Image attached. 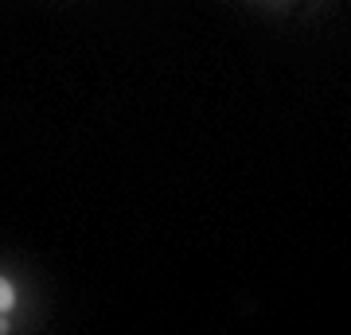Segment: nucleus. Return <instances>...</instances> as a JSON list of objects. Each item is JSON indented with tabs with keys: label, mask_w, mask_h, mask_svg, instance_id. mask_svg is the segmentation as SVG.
Masks as SVG:
<instances>
[{
	"label": "nucleus",
	"mask_w": 351,
	"mask_h": 335,
	"mask_svg": "<svg viewBox=\"0 0 351 335\" xmlns=\"http://www.w3.org/2000/svg\"><path fill=\"white\" fill-rule=\"evenodd\" d=\"M12 304H16V288L8 277H0V312H12Z\"/></svg>",
	"instance_id": "obj_1"
},
{
	"label": "nucleus",
	"mask_w": 351,
	"mask_h": 335,
	"mask_svg": "<svg viewBox=\"0 0 351 335\" xmlns=\"http://www.w3.org/2000/svg\"><path fill=\"white\" fill-rule=\"evenodd\" d=\"M8 332V320H4V312H0V335Z\"/></svg>",
	"instance_id": "obj_2"
}]
</instances>
